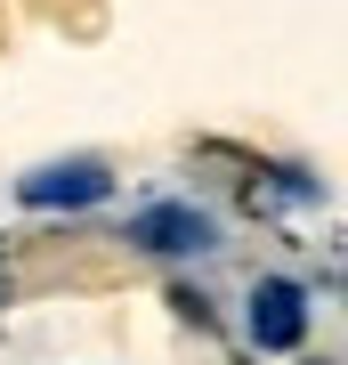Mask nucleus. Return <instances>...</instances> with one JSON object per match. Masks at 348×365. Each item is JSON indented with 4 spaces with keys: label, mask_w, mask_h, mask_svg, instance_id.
Listing matches in <instances>:
<instances>
[{
    "label": "nucleus",
    "mask_w": 348,
    "mask_h": 365,
    "mask_svg": "<svg viewBox=\"0 0 348 365\" xmlns=\"http://www.w3.org/2000/svg\"><path fill=\"white\" fill-rule=\"evenodd\" d=\"M130 235H138L146 252H203V244H211V220L186 211V203H154V211H138Z\"/></svg>",
    "instance_id": "nucleus-3"
},
{
    "label": "nucleus",
    "mask_w": 348,
    "mask_h": 365,
    "mask_svg": "<svg viewBox=\"0 0 348 365\" xmlns=\"http://www.w3.org/2000/svg\"><path fill=\"white\" fill-rule=\"evenodd\" d=\"M300 333H308V292L284 284V276L251 284V341L259 349H300Z\"/></svg>",
    "instance_id": "nucleus-2"
},
{
    "label": "nucleus",
    "mask_w": 348,
    "mask_h": 365,
    "mask_svg": "<svg viewBox=\"0 0 348 365\" xmlns=\"http://www.w3.org/2000/svg\"><path fill=\"white\" fill-rule=\"evenodd\" d=\"M105 195H114V170L105 163H49V170H33V179L16 187L25 211H90Z\"/></svg>",
    "instance_id": "nucleus-1"
}]
</instances>
